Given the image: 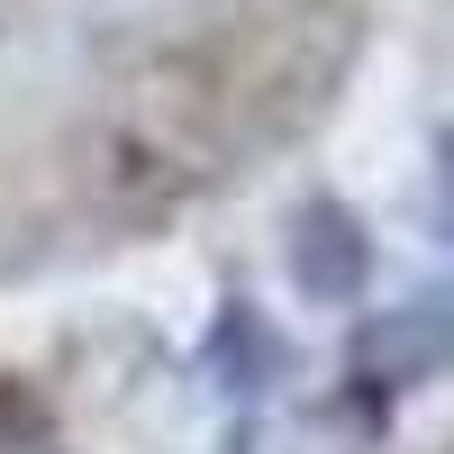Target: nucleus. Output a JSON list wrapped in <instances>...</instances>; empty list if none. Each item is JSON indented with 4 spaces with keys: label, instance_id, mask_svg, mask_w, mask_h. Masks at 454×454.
<instances>
[{
    "label": "nucleus",
    "instance_id": "f257e3e1",
    "mask_svg": "<svg viewBox=\"0 0 454 454\" xmlns=\"http://www.w3.org/2000/svg\"><path fill=\"white\" fill-rule=\"evenodd\" d=\"M355 364L372 382H427V372L454 364V300H409V309H382L364 336H355Z\"/></svg>",
    "mask_w": 454,
    "mask_h": 454
},
{
    "label": "nucleus",
    "instance_id": "f03ea898",
    "mask_svg": "<svg viewBox=\"0 0 454 454\" xmlns=\"http://www.w3.org/2000/svg\"><path fill=\"white\" fill-rule=\"evenodd\" d=\"M0 454H46V445H36V436H0Z\"/></svg>",
    "mask_w": 454,
    "mask_h": 454
}]
</instances>
